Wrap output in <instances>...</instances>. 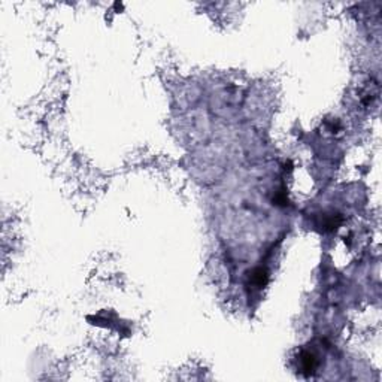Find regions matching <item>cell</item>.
Returning a JSON list of instances; mask_svg holds the SVG:
<instances>
[{
	"label": "cell",
	"mask_w": 382,
	"mask_h": 382,
	"mask_svg": "<svg viewBox=\"0 0 382 382\" xmlns=\"http://www.w3.org/2000/svg\"><path fill=\"white\" fill-rule=\"evenodd\" d=\"M267 278H269V275H267V271L263 269V267H257V269H254V271L251 272L249 282L252 284V287H255V288H261V287L266 285Z\"/></svg>",
	"instance_id": "cell-2"
},
{
	"label": "cell",
	"mask_w": 382,
	"mask_h": 382,
	"mask_svg": "<svg viewBox=\"0 0 382 382\" xmlns=\"http://www.w3.org/2000/svg\"><path fill=\"white\" fill-rule=\"evenodd\" d=\"M340 222H342V217H340L339 214H330V215L326 217L324 227H326V228H330V230H333V228H336Z\"/></svg>",
	"instance_id": "cell-3"
},
{
	"label": "cell",
	"mask_w": 382,
	"mask_h": 382,
	"mask_svg": "<svg viewBox=\"0 0 382 382\" xmlns=\"http://www.w3.org/2000/svg\"><path fill=\"white\" fill-rule=\"evenodd\" d=\"M299 366L300 372L304 375H312L315 369L318 367V358L311 351H301L299 355Z\"/></svg>",
	"instance_id": "cell-1"
}]
</instances>
